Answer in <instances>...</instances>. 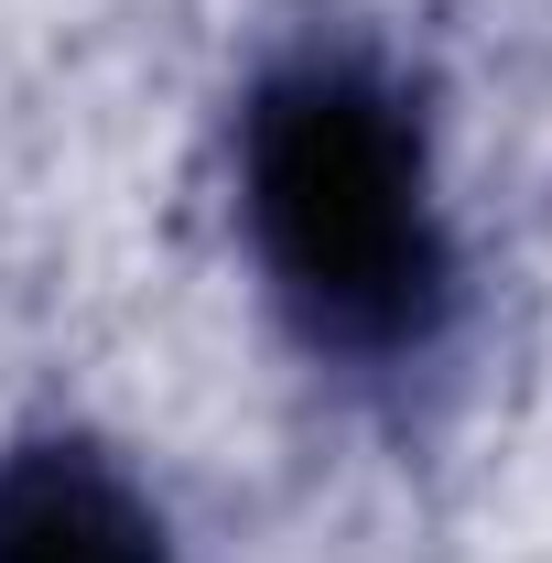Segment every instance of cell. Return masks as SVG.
Listing matches in <instances>:
<instances>
[{
	"instance_id": "obj_1",
	"label": "cell",
	"mask_w": 552,
	"mask_h": 563,
	"mask_svg": "<svg viewBox=\"0 0 552 563\" xmlns=\"http://www.w3.org/2000/svg\"><path fill=\"white\" fill-rule=\"evenodd\" d=\"M250 239L272 292L314 347L390 357L444 303V217L422 174V131L357 66H292L250 109Z\"/></svg>"
},
{
	"instance_id": "obj_2",
	"label": "cell",
	"mask_w": 552,
	"mask_h": 563,
	"mask_svg": "<svg viewBox=\"0 0 552 563\" xmlns=\"http://www.w3.org/2000/svg\"><path fill=\"white\" fill-rule=\"evenodd\" d=\"M0 563H174L141 488L98 455H11L0 466Z\"/></svg>"
}]
</instances>
